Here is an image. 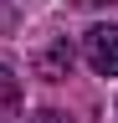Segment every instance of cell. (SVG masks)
<instances>
[{"label": "cell", "instance_id": "6da1fadb", "mask_svg": "<svg viewBox=\"0 0 118 123\" xmlns=\"http://www.w3.org/2000/svg\"><path fill=\"white\" fill-rule=\"evenodd\" d=\"M82 56H87V67H93L98 77H118V26H87V36H82Z\"/></svg>", "mask_w": 118, "mask_h": 123}, {"label": "cell", "instance_id": "7a4b0ae2", "mask_svg": "<svg viewBox=\"0 0 118 123\" xmlns=\"http://www.w3.org/2000/svg\"><path fill=\"white\" fill-rule=\"evenodd\" d=\"M72 62H77V46H72L67 36H56L51 46L36 51V77H41V82H62V77L72 72Z\"/></svg>", "mask_w": 118, "mask_h": 123}, {"label": "cell", "instance_id": "3957f363", "mask_svg": "<svg viewBox=\"0 0 118 123\" xmlns=\"http://www.w3.org/2000/svg\"><path fill=\"white\" fill-rule=\"evenodd\" d=\"M16 113H21V77L0 62V123H10Z\"/></svg>", "mask_w": 118, "mask_h": 123}, {"label": "cell", "instance_id": "277c9868", "mask_svg": "<svg viewBox=\"0 0 118 123\" xmlns=\"http://www.w3.org/2000/svg\"><path fill=\"white\" fill-rule=\"evenodd\" d=\"M31 123H77V118L62 113V108H41V113H31Z\"/></svg>", "mask_w": 118, "mask_h": 123}, {"label": "cell", "instance_id": "5b68a950", "mask_svg": "<svg viewBox=\"0 0 118 123\" xmlns=\"http://www.w3.org/2000/svg\"><path fill=\"white\" fill-rule=\"evenodd\" d=\"M82 10H98V5H118V0H77Z\"/></svg>", "mask_w": 118, "mask_h": 123}]
</instances>
